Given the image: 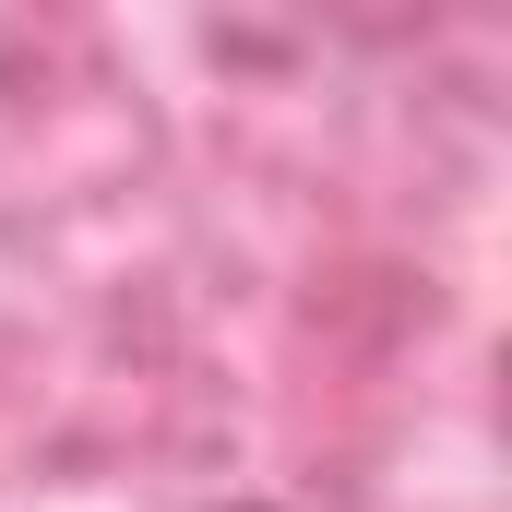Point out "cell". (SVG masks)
<instances>
[{
    "label": "cell",
    "instance_id": "6da1fadb",
    "mask_svg": "<svg viewBox=\"0 0 512 512\" xmlns=\"http://www.w3.org/2000/svg\"><path fill=\"white\" fill-rule=\"evenodd\" d=\"M215 512H274V501H215Z\"/></svg>",
    "mask_w": 512,
    "mask_h": 512
}]
</instances>
